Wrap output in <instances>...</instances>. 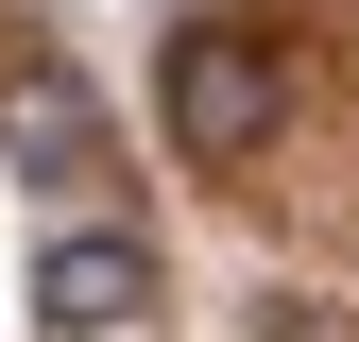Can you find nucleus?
Segmentation results:
<instances>
[{
  "mask_svg": "<svg viewBox=\"0 0 359 342\" xmlns=\"http://www.w3.org/2000/svg\"><path fill=\"white\" fill-rule=\"evenodd\" d=\"M274 120H291V69H274V34L205 18L189 52H171V154H189V171H240Z\"/></svg>",
  "mask_w": 359,
  "mask_h": 342,
  "instance_id": "nucleus-1",
  "label": "nucleus"
},
{
  "mask_svg": "<svg viewBox=\"0 0 359 342\" xmlns=\"http://www.w3.org/2000/svg\"><path fill=\"white\" fill-rule=\"evenodd\" d=\"M34 308H52L69 342H120V325H154V240H120V223H69V240H52V274H34Z\"/></svg>",
  "mask_w": 359,
  "mask_h": 342,
  "instance_id": "nucleus-3",
  "label": "nucleus"
},
{
  "mask_svg": "<svg viewBox=\"0 0 359 342\" xmlns=\"http://www.w3.org/2000/svg\"><path fill=\"white\" fill-rule=\"evenodd\" d=\"M0 171H34V189H86V171H103V86L86 69H0Z\"/></svg>",
  "mask_w": 359,
  "mask_h": 342,
  "instance_id": "nucleus-2",
  "label": "nucleus"
},
{
  "mask_svg": "<svg viewBox=\"0 0 359 342\" xmlns=\"http://www.w3.org/2000/svg\"><path fill=\"white\" fill-rule=\"evenodd\" d=\"M274 342H359V308H274Z\"/></svg>",
  "mask_w": 359,
  "mask_h": 342,
  "instance_id": "nucleus-4",
  "label": "nucleus"
}]
</instances>
